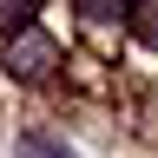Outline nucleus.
<instances>
[{
    "label": "nucleus",
    "mask_w": 158,
    "mask_h": 158,
    "mask_svg": "<svg viewBox=\"0 0 158 158\" xmlns=\"http://www.w3.org/2000/svg\"><path fill=\"white\" fill-rule=\"evenodd\" d=\"M73 7L86 13L92 27H99V20H118V7H125V0H73Z\"/></svg>",
    "instance_id": "39448f33"
},
{
    "label": "nucleus",
    "mask_w": 158,
    "mask_h": 158,
    "mask_svg": "<svg viewBox=\"0 0 158 158\" xmlns=\"http://www.w3.org/2000/svg\"><path fill=\"white\" fill-rule=\"evenodd\" d=\"M132 33L145 46H158V0H132Z\"/></svg>",
    "instance_id": "20e7f679"
},
{
    "label": "nucleus",
    "mask_w": 158,
    "mask_h": 158,
    "mask_svg": "<svg viewBox=\"0 0 158 158\" xmlns=\"http://www.w3.org/2000/svg\"><path fill=\"white\" fill-rule=\"evenodd\" d=\"M53 66H59V46H53L46 33H33V27H27V33H13V40H7V73H13V79H46Z\"/></svg>",
    "instance_id": "f257e3e1"
},
{
    "label": "nucleus",
    "mask_w": 158,
    "mask_h": 158,
    "mask_svg": "<svg viewBox=\"0 0 158 158\" xmlns=\"http://www.w3.org/2000/svg\"><path fill=\"white\" fill-rule=\"evenodd\" d=\"M13 152H20V158H73V145H59L53 132H20Z\"/></svg>",
    "instance_id": "f03ea898"
},
{
    "label": "nucleus",
    "mask_w": 158,
    "mask_h": 158,
    "mask_svg": "<svg viewBox=\"0 0 158 158\" xmlns=\"http://www.w3.org/2000/svg\"><path fill=\"white\" fill-rule=\"evenodd\" d=\"M33 7H40V0H0V33H7V40L27 33L33 27Z\"/></svg>",
    "instance_id": "7ed1b4c3"
}]
</instances>
